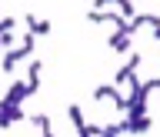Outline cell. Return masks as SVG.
Returning a JSON list of instances; mask_svg holds the SVG:
<instances>
[{
	"instance_id": "cell-1",
	"label": "cell",
	"mask_w": 160,
	"mask_h": 137,
	"mask_svg": "<svg viewBox=\"0 0 160 137\" xmlns=\"http://www.w3.org/2000/svg\"><path fill=\"white\" fill-rule=\"evenodd\" d=\"M120 127H123V134H147L153 127V120H150V114H127V120H120Z\"/></svg>"
},
{
	"instance_id": "cell-2",
	"label": "cell",
	"mask_w": 160,
	"mask_h": 137,
	"mask_svg": "<svg viewBox=\"0 0 160 137\" xmlns=\"http://www.w3.org/2000/svg\"><path fill=\"white\" fill-rule=\"evenodd\" d=\"M30 97V90H27V80H13L7 87V94H3V100L0 104H7V107H20L23 100Z\"/></svg>"
},
{
	"instance_id": "cell-3",
	"label": "cell",
	"mask_w": 160,
	"mask_h": 137,
	"mask_svg": "<svg viewBox=\"0 0 160 137\" xmlns=\"http://www.w3.org/2000/svg\"><path fill=\"white\" fill-rule=\"evenodd\" d=\"M143 64V57H140L137 50H130V57H127V64L117 70V84H130V80L137 77V67Z\"/></svg>"
},
{
	"instance_id": "cell-4",
	"label": "cell",
	"mask_w": 160,
	"mask_h": 137,
	"mask_svg": "<svg viewBox=\"0 0 160 137\" xmlns=\"http://www.w3.org/2000/svg\"><path fill=\"white\" fill-rule=\"evenodd\" d=\"M107 47L113 50V54H130L133 50V40H130V34H123V30H113L107 40Z\"/></svg>"
},
{
	"instance_id": "cell-5",
	"label": "cell",
	"mask_w": 160,
	"mask_h": 137,
	"mask_svg": "<svg viewBox=\"0 0 160 137\" xmlns=\"http://www.w3.org/2000/svg\"><path fill=\"white\" fill-rule=\"evenodd\" d=\"M27 114H23V107H7V104H0V127L7 130V127H13L17 120H23Z\"/></svg>"
},
{
	"instance_id": "cell-6",
	"label": "cell",
	"mask_w": 160,
	"mask_h": 137,
	"mask_svg": "<svg viewBox=\"0 0 160 137\" xmlns=\"http://www.w3.org/2000/svg\"><path fill=\"white\" fill-rule=\"evenodd\" d=\"M23 24H27V34H33V37H47L50 34V20H37L33 13H27Z\"/></svg>"
},
{
	"instance_id": "cell-7",
	"label": "cell",
	"mask_w": 160,
	"mask_h": 137,
	"mask_svg": "<svg viewBox=\"0 0 160 137\" xmlns=\"http://www.w3.org/2000/svg\"><path fill=\"white\" fill-rule=\"evenodd\" d=\"M40 70H43V64L40 60H30V67H27V90L30 94L40 90Z\"/></svg>"
},
{
	"instance_id": "cell-8",
	"label": "cell",
	"mask_w": 160,
	"mask_h": 137,
	"mask_svg": "<svg viewBox=\"0 0 160 137\" xmlns=\"http://www.w3.org/2000/svg\"><path fill=\"white\" fill-rule=\"evenodd\" d=\"M93 97H97V100H117L120 90H117V84H100V87L93 90Z\"/></svg>"
},
{
	"instance_id": "cell-9",
	"label": "cell",
	"mask_w": 160,
	"mask_h": 137,
	"mask_svg": "<svg viewBox=\"0 0 160 137\" xmlns=\"http://www.w3.org/2000/svg\"><path fill=\"white\" fill-rule=\"evenodd\" d=\"M67 117H70V124H73V130H80L87 120H83V110H80V104H70L67 107Z\"/></svg>"
},
{
	"instance_id": "cell-10",
	"label": "cell",
	"mask_w": 160,
	"mask_h": 137,
	"mask_svg": "<svg viewBox=\"0 0 160 137\" xmlns=\"http://www.w3.org/2000/svg\"><path fill=\"white\" fill-rule=\"evenodd\" d=\"M30 124H37V127H40V134L53 130V127H50V117H47V114H33V117H30Z\"/></svg>"
},
{
	"instance_id": "cell-11",
	"label": "cell",
	"mask_w": 160,
	"mask_h": 137,
	"mask_svg": "<svg viewBox=\"0 0 160 137\" xmlns=\"http://www.w3.org/2000/svg\"><path fill=\"white\" fill-rule=\"evenodd\" d=\"M120 134H123V127H120V124H107V127H100L97 137H120Z\"/></svg>"
},
{
	"instance_id": "cell-12",
	"label": "cell",
	"mask_w": 160,
	"mask_h": 137,
	"mask_svg": "<svg viewBox=\"0 0 160 137\" xmlns=\"http://www.w3.org/2000/svg\"><path fill=\"white\" fill-rule=\"evenodd\" d=\"M13 27H17V20H13V17H3V20H0V34H10Z\"/></svg>"
},
{
	"instance_id": "cell-13",
	"label": "cell",
	"mask_w": 160,
	"mask_h": 137,
	"mask_svg": "<svg viewBox=\"0 0 160 137\" xmlns=\"http://www.w3.org/2000/svg\"><path fill=\"white\" fill-rule=\"evenodd\" d=\"M77 137H90V134H87V124H83V127L77 130Z\"/></svg>"
},
{
	"instance_id": "cell-14",
	"label": "cell",
	"mask_w": 160,
	"mask_h": 137,
	"mask_svg": "<svg viewBox=\"0 0 160 137\" xmlns=\"http://www.w3.org/2000/svg\"><path fill=\"white\" fill-rule=\"evenodd\" d=\"M153 40H160V27H153Z\"/></svg>"
},
{
	"instance_id": "cell-15",
	"label": "cell",
	"mask_w": 160,
	"mask_h": 137,
	"mask_svg": "<svg viewBox=\"0 0 160 137\" xmlns=\"http://www.w3.org/2000/svg\"><path fill=\"white\" fill-rule=\"evenodd\" d=\"M43 137H53V130H47V134H43Z\"/></svg>"
},
{
	"instance_id": "cell-16",
	"label": "cell",
	"mask_w": 160,
	"mask_h": 137,
	"mask_svg": "<svg viewBox=\"0 0 160 137\" xmlns=\"http://www.w3.org/2000/svg\"><path fill=\"white\" fill-rule=\"evenodd\" d=\"M0 54H3V44H0Z\"/></svg>"
}]
</instances>
